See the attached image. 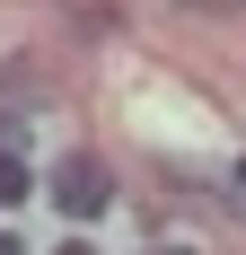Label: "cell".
Instances as JSON below:
<instances>
[{
	"label": "cell",
	"mask_w": 246,
	"mask_h": 255,
	"mask_svg": "<svg viewBox=\"0 0 246 255\" xmlns=\"http://www.w3.org/2000/svg\"><path fill=\"white\" fill-rule=\"evenodd\" d=\"M158 255H185V247H158Z\"/></svg>",
	"instance_id": "7"
},
{
	"label": "cell",
	"mask_w": 246,
	"mask_h": 255,
	"mask_svg": "<svg viewBox=\"0 0 246 255\" xmlns=\"http://www.w3.org/2000/svg\"><path fill=\"white\" fill-rule=\"evenodd\" d=\"M62 255H97V247H79V238H71V247H62Z\"/></svg>",
	"instance_id": "5"
},
{
	"label": "cell",
	"mask_w": 246,
	"mask_h": 255,
	"mask_svg": "<svg viewBox=\"0 0 246 255\" xmlns=\"http://www.w3.org/2000/svg\"><path fill=\"white\" fill-rule=\"evenodd\" d=\"M238 185H246V158H238Z\"/></svg>",
	"instance_id": "6"
},
{
	"label": "cell",
	"mask_w": 246,
	"mask_h": 255,
	"mask_svg": "<svg viewBox=\"0 0 246 255\" xmlns=\"http://www.w3.org/2000/svg\"><path fill=\"white\" fill-rule=\"evenodd\" d=\"M9 203H26V167H18V150H0V211Z\"/></svg>",
	"instance_id": "2"
},
{
	"label": "cell",
	"mask_w": 246,
	"mask_h": 255,
	"mask_svg": "<svg viewBox=\"0 0 246 255\" xmlns=\"http://www.w3.org/2000/svg\"><path fill=\"white\" fill-rule=\"evenodd\" d=\"M185 9H211V18H246V0H185Z\"/></svg>",
	"instance_id": "3"
},
{
	"label": "cell",
	"mask_w": 246,
	"mask_h": 255,
	"mask_svg": "<svg viewBox=\"0 0 246 255\" xmlns=\"http://www.w3.org/2000/svg\"><path fill=\"white\" fill-rule=\"evenodd\" d=\"M53 203L71 211V220H97V211L115 203V167H106L97 150H71L62 167H53Z\"/></svg>",
	"instance_id": "1"
},
{
	"label": "cell",
	"mask_w": 246,
	"mask_h": 255,
	"mask_svg": "<svg viewBox=\"0 0 246 255\" xmlns=\"http://www.w3.org/2000/svg\"><path fill=\"white\" fill-rule=\"evenodd\" d=\"M0 255H26V247H18V238H0Z\"/></svg>",
	"instance_id": "4"
}]
</instances>
